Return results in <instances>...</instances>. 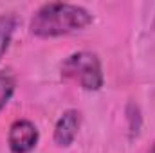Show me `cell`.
<instances>
[{
    "label": "cell",
    "instance_id": "6da1fadb",
    "mask_svg": "<svg viewBox=\"0 0 155 153\" xmlns=\"http://www.w3.org/2000/svg\"><path fill=\"white\" fill-rule=\"evenodd\" d=\"M92 24V15L88 9L69 2H47L41 4L33 13L29 22V31L36 38H58L71 33L83 31Z\"/></svg>",
    "mask_w": 155,
    "mask_h": 153
},
{
    "label": "cell",
    "instance_id": "7a4b0ae2",
    "mask_svg": "<svg viewBox=\"0 0 155 153\" xmlns=\"http://www.w3.org/2000/svg\"><path fill=\"white\" fill-rule=\"evenodd\" d=\"M60 72L67 83H72L87 92H97L105 83L101 60L92 50H78L67 56Z\"/></svg>",
    "mask_w": 155,
    "mask_h": 153
},
{
    "label": "cell",
    "instance_id": "277c9868",
    "mask_svg": "<svg viewBox=\"0 0 155 153\" xmlns=\"http://www.w3.org/2000/svg\"><path fill=\"white\" fill-rule=\"evenodd\" d=\"M79 126H81V112L76 108H67L54 124V133H52L54 144L58 148H69L76 141Z\"/></svg>",
    "mask_w": 155,
    "mask_h": 153
},
{
    "label": "cell",
    "instance_id": "5b68a950",
    "mask_svg": "<svg viewBox=\"0 0 155 153\" xmlns=\"http://www.w3.org/2000/svg\"><path fill=\"white\" fill-rule=\"evenodd\" d=\"M16 25H18V20H16L15 15H11V13L0 15V61H2L4 54L7 52V49L11 45Z\"/></svg>",
    "mask_w": 155,
    "mask_h": 153
},
{
    "label": "cell",
    "instance_id": "52a82bcc",
    "mask_svg": "<svg viewBox=\"0 0 155 153\" xmlns=\"http://www.w3.org/2000/svg\"><path fill=\"white\" fill-rule=\"evenodd\" d=\"M148 153H155V144L152 146V148H150V150H148Z\"/></svg>",
    "mask_w": 155,
    "mask_h": 153
},
{
    "label": "cell",
    "instance_id": "8992f818",
    "mask_svg": "<svg viewBox=\"0 0 155 153\" xmlns=\"http://www.w3.org/2000/svg\"><path fill=\"white\" fill-rule=\"evenodd\" d=\"M15 90H16V81H15L13 74L0 72V114L5 108V105L11 101Z\"/></svg>",
    "mask_w": 155,
    "mask_h": 153
},
{
    "label": "cell",
    "instance_id": "3957f363",
    "mask_svg": "<svg viewBox=\"0 0 155 153\" xmlns=\"http://www.w3.org/2000/svg\"><path fill=\"white\" fill-rule=\"evenodd\" d=\"M40 141L36 124L29 119H16L7 132V146L11 153H31Z\"/></svg>",
    "mask_w": 155,
    "mask_h": 153
}]
</instances>
